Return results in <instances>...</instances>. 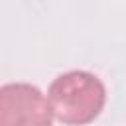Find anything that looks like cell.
Returning <instances> with one entry per match:
<instances>
[{"label": "cell", "mask_w": 126, "mask_h": 126, "mask_svg": "<svg viewBox=\"0 0 126 126\" xmlns=\"http://www.w3.org/2000/svg\"><path fill=\"white\" fill-rule=\"evenodd\" d=\"M47 98L53 114L63 124H89L104 108L106 89L89 71H67L53 79Z\"/></svg>", "instance_id": "obj_1"}, {"label": "cell", "mask_w": 126, "mask_h": 126, "mask_svg": "<svg viewBox=\"0 0 126 126\" xmlns=\"http://www.w3.org/2000/svg\"><path fill=\"white\" fill-rule=\"evenodd\" d=\"M55 114L49 98L28 83H10L0 89V124H39L49 126Z\"/></svg>", "instance_id": "obj_2"}]
</instances>
